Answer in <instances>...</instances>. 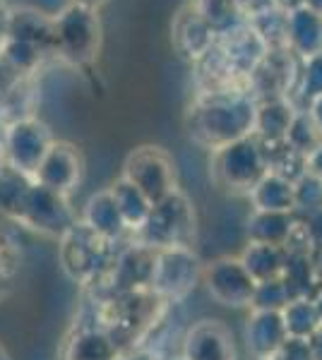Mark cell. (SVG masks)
Segmentation results:
<instances>
[{"instance_id": "6da1fadb", "label": "cell", "mask_w": 322, "mask_h": 360, "mask_svg": "<svg viewBox=\"0 0 322 360\" xmlns=\"http://www.w3.org/2000/svg\"><path fill=\"white\" fill-rule=\"evenodd\" d=\"M49 149L51 147H49L46 130L39 123H34V120L17 123L13 130H10L8 154H10V161L17 166V171H22V173L37 171Z\"/></svg>"}, {"instance_id": "7a4b0ae2", "label": "cell", "mask_w": 322, "mask_h": 360, "mask_svg": "<svg viewBox=\"0 0 322 360\" xmlns=\"http://www.w3.org/2000/svg\"><path fill=\"white\" fill-rule=\"evenodd\" d=\"M70 147H51L46 152L44 161L37 168V176L41 180V188L51 190V193H63L78 178V159L73 152H68Z\"/></svg>"}, {"instance_id": "3957f363", "label": "cell", "mask_w": 322, "mask_h": 360, "mask_svg": "<svg viewBox=\"0 0 322 360\" xmlns=\"http://www.w3.org/2000/svg\"><path fill=\"white\" fill-rule=\"evenodd\" d=\"M10 34V15H8V8H5V3L0 0V44H3V39Z\"/></svg>"}, {"instance_id": "277c9868", "label": "cell", "mask_w": 322, "mask_h": 360, "mask_svg": "<svg viewBox=\"0 0 322 360\" xmlns=\"http://www.w3.org/2000/svg\"><path fill=\"white\" fill-rule=\"evenodd\" d=\"M0 360H8V353H5L3 346H0Z\"/></svg>"}]
</instances>
